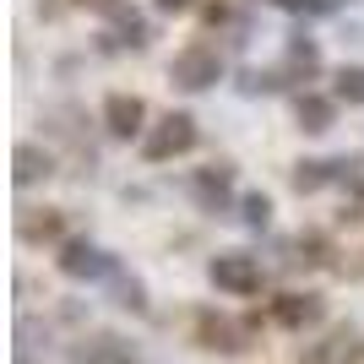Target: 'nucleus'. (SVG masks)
<instances>
[{"label":"nucleus","instance_id":"f257e3e1","mask_svg":"<svg viewBox=\"0 0 364 364\" xmlns=\"http://www.w3.org/2000/svg\"><path fill=\"white\" fill-rule=\"evenodd\" d=\"M207 277H213V289L234 294V299H250V294H261V283H267L261 261L245 256V250H223V256H213V261H207Z\"/></svg>","mask_w":364,"mask_h":364},{"label":"nucleus","instance_id":"f03ea898","mask_svg":"<svg viewBox=\"0 0 364 364\" xmlns=\"http://www.w3.org/2000/svg\"><path fill=\"white\" fill-rule=\"evenodd\" d=\"M191 147H196V120H191V114H164V120L141 136V158H147V164H168V158H180V152H191Z\"/></svg>","mask_w":364,"mask_h":364},{"label":"nucleus","instance_id":"7ed1b4c3","mask_svg":"<svg viewBox=\"0 0 364 364\" xmlns=\"http://www.w3.org/2000/svg\"><path fill=\"white\" fill-rule=\"evenodd\" d=\"M168 76H174V87L185 92H207L223 76V60H218V49L207 44H185L180 55H174V65H168Z\"/></svg>","mask_w":364,"mask_h":364},{"label":"nucleus","instance_id":"20e7f679","mask_svg":"<svg viewBox=\"0 0 364 364\" xmlns=\"http://www.w3.org/2000/svg\"><path fill=\"white\" fill-rule=\"evenodd\" d=\"M353 359H359V332L353 326H332L299 353V364H353Z\"/></svg>","mask_w":364,"mask_h":364},{"label":"nucleus","instance_id":"39448f33","mask_svg":"<svg viewBox=\"0 0 364 364\" xmlns=\"http://www.w3.org/2000/svg\"><path fill=\"white\" fill-rule=\"evenodd\" d=\"M60 272L65 277H109V272H114V261H109L92 240H65L60 245Z\"/></svg>","mask_w":364,"mask_h":364},{"label":"nucleus","instance_id":"423d86ee","mask_svg":"<svg viewBox=\"0 0 364 364\" xmlns=\"http://www.w3.org/2000/svg\"><path fill=\"white\" fill-rule=\"evenodd\" d=\"M141 120H147V104H141L136 92H109L104 98V125L114 136H136Z\"/></svg>","mask_w":364,"mask_h":364},{"label":"nucleus","instance_id":"0eeeda50","mask_svg":"<svg viewBox=\"0 0 364 364\" xmlns=\"http://www.w3.org/2000/svg\"><path fill=\"white\" fill-rule=\"evenodd\" d=\"M196 337H201V348H213V353H240V326L223 316H213V310H201L196 316Z\"/></svg>","mask_w":364,"mask_h":364},{"label":"nucleus","instance_id":"6e6552de","mask_svg":"<svg viewBox=\"0 0 364 364\" xmlns=\"http://www.w3.org/2000/svg\"><path fill=\"white\" fill-rule=\"evenodd\" d=\"M272 321L277 326H294V332H299V326H316L321 321V299L316 294H283V299L272 304Z\"/></svg>","mask_w":364,"mask_h":364},{"label":"nucleus","instance_id":"1a4fd4ad","mask_svg":"<svg viewBox=\"0 0 364 364\" xmlns=\"http://www.w3.org/2000/svg\"><path fill=\"white\" fill-rule=\"evenodd\" d=\"M332 180H343V158H332V164H326V158H310V164L294 168V191H299V196H316V191H326Z\"/></svg>","mask_w":364,"mask_h":364},{"label":"nucleus","instance_id":"9d476101","mask_svg":"<svg viewBox=\"0 0 364 364\" xmlns=\"http://www.w3.org/2000/svg\"><path fill=\"white\" fill-rule=\"evenodd\" d=\"M16 234L28 245L38 240H60V213L55 207H22V218H16Z\"/></svg>","mask_w":364,"mask_h":364},{"label":"nucleus","instance_id":"9b49d317","mask_svg":"<svg viewBox=\"0 0 364 364\" xmlns=\"http://www.w3.org/2000/svg\"><path fill=\"white\" fill-rule=\"evenodd\" d=\"M228 180H234V168H228V164H213V168H201V174H196V185H191V191H196L201 207H213V213H218V207L228 201Z\"/></svg>","mask_w":364,"mask_h":364},{"label":"nucleus","instance_id":"f8f14e48","mask_svg":"<svg viewBox=\"0 0 364 364\" xmlns=\"http://www.w3.org/2000/svg\"><path fill=\"white\" fill-rule=\"evenodd\" d=\"M11 164H16V185H38V180H49V174H55V158H49V152H38V147H28V141L11 152Z\"/></svg>","mask_w":364,"mask_h":364},{"label":"nucleus","instance_id":"ddd939ff","mask_svg":"<svg viewBox=\"0 0 364 364\" xmlns=\"http://www.w3.org/2000/svg\"><path fill=\"white\" fill-rule=\"evenodd\" d=\"M332 120H337L332 98H316V92H304V98H299V125H304V131H332Z\"/></svg>","mask_w":364,"mask_h":364},{"label":"nucleus","instance_id":"4468645a","mask_svg":"<svg viewBox=\"0 0 364 364\" xmlns=\"http://www.w3.org/2000/svg\"><path fill=\"white\" fill-rule=\"evenodd\" d=\"M283 71H289V76H316V71H321V49L310 44V38H294V44H289V60H283Z\"/></svg>","mask_w":364,"mask_h":364},{"label":"nucleus","instance_id":"2eb2a0df","mask_svg":"<svg viewBox=\"0 0 364 364\" xmlns=\"http://www.w3.org/2000/svg\"><path fill=\"white\" fill-rule=\"evenodd\" d=\"M337 98L343 104H364V65H343L337 71Z\"/></svg>","mask_w":364,"mask_h":364},{"label":"nucleus","instance_id":"dca6fc26","mask_svg":"<svg viewBox=\"0 0 364 364\" xmlns=\"http://www.w3.org/2000/svg\"><path fill=\"white\" fill-rule=\"evenodd\" d=\"M245 223H250V228H267V223H272V201L261 196V191L245 196Z\"/></svg>","mask_w":364,"mask_h":364},{"label":"nucleus","instance_id":"f3484780","mask_svg":"<svg viewBox=\"0 0 364 364\" xmlns=\"http://www.w3.org/2000/svg\"><path fill=\"white\" fill-rule=\"evenodd\" d=\"M294 250H299L294 261H310V267H321V261H326V240H321V234H299V240H294Z\"/></svg>","mask_w":364,"mask_h":364},{"label":"nucleus","instance_id":"a211bd4d","mask_svg":"<svg viewBox=\"0 0 364 364\" xmlns=\"http://www.w3.org/2000/svg\"><path fill=\"white\" fill-rule=\"evenodd\" d=\"M114 283H120V304L125 310H147V299H141V283L136 277H125V272H109Z\"/></svg>","mask_w":364,"mask_h":364},{"label":"nucleus","instance_id":"6ab92c4d","mask_svg":"<svg viewBox=\"0 0 364 364\" xmlns=\"http://www.w3.org/2000/svg\"><path fill=\"white\" fill-rule=\"evenodd\" d=\"M240 87H245V92H272V87H277V71H245Z\"/></svg>","mask_w":364,"mask_h":364},{"label":"nucleus","instance_id":"aec40b11","mask_svg":"<svg viewBox=\"0 0 364 364\" xmlns=\"http://www.w3.org/2000/svg\"><path fill=\"white\" fill-rule=\"evenodd\" d=\"M158 11H191V0H158Z\"/></svg>","mask_w":364,"mask_h":364}]
</instances>
